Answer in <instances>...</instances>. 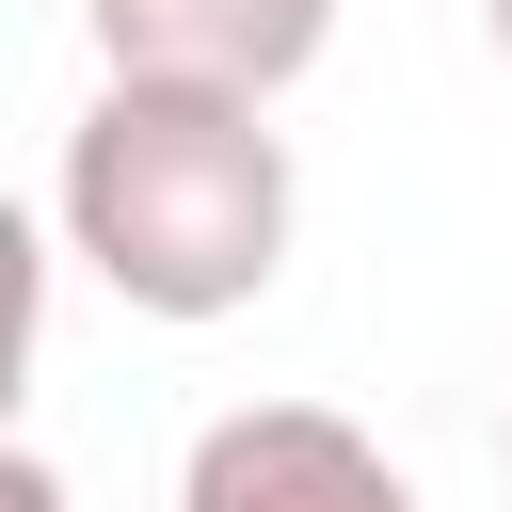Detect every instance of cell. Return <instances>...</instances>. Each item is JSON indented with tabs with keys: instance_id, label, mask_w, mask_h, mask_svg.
I'll use <instances>...</instances> for the list:
<instances>
[{
	"instance_id": "cell-5",
	"label": "cell",
	"mask_w": 512,
	"mask_h": 512,
	"mask_svg": "<svg viewBox=\"0 0 512 512\" xmlns=\"http://www.w3.org/2000/svg\"><path fill=\"white\" fill-rule=\"evenodd\" d=\"M496 464H512V416H496Z\"/></svg>"
},
{
	"instance_id": "cell-4",
	"label": "cell",
	"mask_w": 512,
	"mask_h": 512,
	"mask_svg": "<svg viewBox=\"0 0 512 512\" xmlns=\"http://www.w3.org/2000/svg\"><path fill=\"white\" fill-rule=\"evenodd\" d=\"M480 32H496V64H512V0H480Z\"/></svg>"
},
{
	"instance_id": "cell-3",
	"label": "cell",
	"mask_w": 512,
	"mask_h": 512,
	"mask_svg": "<svg viewBox=\"0 0 512 512\" xmlns=\"http://www.w3.org/2000/svg\"><path fill=\"white\" fill-rule=\"evenodd\" d=\"M112 80H208V96H288L336 48V0H80Z\"/></svg>"
},
{
	"instance_id": "cell-1",
	"label": "cell",
	"mask_w": 512,
	"mask_h": 512,
	"mask_svg": "<svg viewBox=\"0 0 512 512\" xmlns=\"http://www.w3.org/2000/svg\"><path fill=\"white\" fill-rule=\"evenodd\" d=\"M64 256L128 304V320H240L288 272L304 176L272 96H208V80H96V112L64 128Z\"/></svg>"
},
{
	"instance_id": "cell-2",
	"label": "cell",
	"mask_w": 512,
	"mask_h": 512,
	"mask_svg": "<svg viewBox=\"0 0 512 512\" xmlns=\"http://www.w3.org/2000/svg\"><path fill=\"white\" fill-rule=\"evenodd\" d=\"M176 512H432L336 400H240L176 448Z\"/></svg>"
}]
</instances>
